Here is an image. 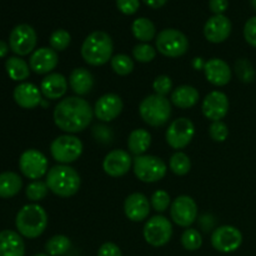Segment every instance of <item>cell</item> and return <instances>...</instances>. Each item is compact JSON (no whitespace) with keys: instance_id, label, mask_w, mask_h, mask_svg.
I'll return each instance as SVG.
<instances>
[{"instance_id":"1","label":"cell","mask_w":256,"mask_h":256,"mask_svg":"<svg viewBox=\"0 0 256 256\" xmlns=\"http://www.w3.org/2000/svg\"><path fill=\"white\" fill-rule=\"evenodd\" d=\"M94 116V109L79 96L60 100L54 109V122L62 132L76 134L89 126Z\"/></svg>"},{"instance_id":"2","label":"cell","mask_w":256,"mask_h":256,"mask_svg":"<svg viewBox=\"0 0 256 256\" xmlns=\"http://www.w3.org/2000/svg\"><path fill=\"white\" fill-rule=\"evenodd\" d=\"M114 42L112 36L105 32H92L85 38L82 45V56L92 66H102L112 60Z\"/></svg>"},{"instance_id":"3","label":"cell","mask_w":256,"mask_h":256,"mask_svg":"<svg viewBox=\"0 0 256 256\" xmlns=\"http://www.w3.org/2000/svg\"><path fill=\"white\" fill-rule=\"evenodd\" d=\"M45 182L50 192L60 198L74 196L82 185L79 172L74 168L62 164L49 169Z\"/></svg>"},{"instance_id":"4","label":"cell","mask_w":256,"mask_h":256,"mask_svg":"<svg viewBox=\"0 0 256 256\" xmlns=\"http://www.w3.org/2000/svg\"><path fill=\"white\" fill-rule=\"evenodd\" d=\"M18 232L26 239H36L48 226V214L38 204H28L18 212L15 218Z\"/></svg>"},{"instance_id":"5","label":"cell","mask_w":256,"mask_h":256,"mask_svg":"<svg viewBox=\"0 0 256 256\" xmlns=\"http://www.w3.org/2000/svg\"><path fill=\"white\" fill-rule=\"evenodd\" d=\"M139 114L150 126H162L172 116V104L166 96L158 94L149 95L140 102Z\"/></svg>"},{"instance_id":"6","label":"cell","mask_w":256,"mask_h":256,"mask_svg":"<svg viewBox=\"0 0 256 256\" xmlns=\"http://www.w3.org/2000/svg\"><path fill=\"white\" fill-rule=\"evenodd\" d=\"M82 149L84 146H82V140L72 134H65L55 138L50 145L52 156L54 158L55 162L62 165L76 162L82 156Z\"/></svg>"},{"instance_id":"7","label":"cell","mask_w":256,"mask_h":256,"mask_svg":"<svg viewBox=\"0 0 256 256\" xmlns=\"http://www.w3.org/2000/svg\"><path fill=\"white\" fill-rule=\"evenodd\" d=\"M132 170L140 182H156L166 175L168 166L162 158L154 155H140L134 159Z\"/></svg>"},{"instance_id":"8","label":"cell","mask_w":256,"mask_h":256,"mask_svg":"<svg viewBox=\"0 0 256 256\" xmlns=\"http://www.w3.org/2000/svg\"><path fill=\"white\" fill-rule=\"evenodd\" d=\"M156 49L166 58H179L186 54L189 49V40L184 32L176 29H164L158 34Z\"/></svg>"},{"instance_id":"9","label":"cell","mask_w":256,"mask_h":256,"mask_svg":"<svg viewBox=\"0 0 256 256\" xmlns=\"http://www.w3.org/2000/svg\"><path fill=\"white\" fill-rule=\"evenodd\" d=\"M142 234H144L145 242L152 246H164L172 236V225L168 218L156 215L148 220Z\"/></svg>"},{"instance_id":"10","label":"cell","mask_w":256,"mask_h":256,"mask_svg":"<svg viewBox=\"0 0 256 256\" xmlns=\"http://www.w3.org/2000/svg\"><path fill=\"white\" fill-rule=\"evenodd\" d=\"M38 36L34 28L28 24H19L12 30L9 36V46L18 56H25L34 52Z\"/></svg>"},{"instance_id":"11","label":"cell","mask_w":256,"mask_h":256,"mask_svg":"<svg viewBox=\"0 0 256 256\" xmlns=\"http://www.w3.org/2000/svg\"><path fill=\"white\" fill-rule=\"evenodd\" d=\"M195 135V126L188 118H179L172 122L166 130V142L172 149L180 150L186 148L192 142Z\"/></svg>"},{"instance_id":"12","label":"cell","mask_w":256,"mask_h":256,"mask_svg":"<svg viewBox=\"0 0 256 256\" xmlns=\"http://www.w3.org/2000/svg\"><path fill=\"white\" fill-rule=\"evenodd\" d=\"M19 169L25 178L39 180L48 174V159L36 149H28L20 155Z\"/></svg>"},{"instance_id":"13","label":"cell","mask_w":256,"mask_h":256,"mask_svg":"<svg viewBox=\"0 0 256 256\" xmlns=\"http://www.w3.org/2000/svg\"><path fill=\"white\" fill-rule=\"evenodd\" d=\"M242 234L232 225H224L214 230L212 234V245L215 250L224 254L234 252L242 246Z\"/></svg>"},{"instance_id":"14","label":"cell","mask_w":256,"mask_h":256,"mask_svg":"<svg viewBox=\"0 0 256 256\" xmlns=\"http://www.w3.org/2000/svg\"><path fill=\"white\" fill-rule=\"evenodd\" d=\"M170 216L172 222L182 228H189L198 218V205L192 198L180 195L170 206Z\"/></svg>"},{"instance_id":"15","label":"cell","mask_w":256,"mask_h":256,"mask_svg":"<svg viewBox=\"0 0 256 256\" xmlns=\"http://www.w3.org/2000/svg\"><path fill=\"white\" fill-rule=\"evenodd\" d=\"M229 99L226 94L219 90L209 92L202 102V110L206 119L212 122H220L229 112Z\"/></svg>"},{"instance_id":"16","label":"cell","mask_w":256,"mask_h":256,"mask_svg":"<svg viewBox=\"0 0 256 256\" xmlns=\"http://www.w3.org/2000/svg\"><path fill=\"white\" fill-rule=\"evenodd\" d=\"M124 109V102L119 95L109 92L99 98L94 106V115L104 122H110L116 119Z\"/></svg>"},{"instance_id":"17","label":"cell","mask_w":256,"mask_h":256,"mask_svg":"<svg viewBox=\"0 0 256 256\" xmlns=\"http://www.w3.org/2000/svg\"><path fill=\"white\" fill-rule=\"evenodd\" d=\"M132 164V159L129 152L122 149H115L108 152L104 158L102 169L109 176L122 178L129 172Z\"/></svg>"},{"instance_id":"18","label":"cell","mask_w":256,"mask_h":256,"mask_svg":"<svg viewBox=\"0 0 256 256\" xmlns=\"http://www.w3.org/2000/svg\"><path fill=\"white\" fill-rule=\"evenodd\" d=\"M59 56L58 52L52 48H39L32 54L29 60V66L35 74H50V72L58 66Z\"/></svg>"},{"instance_id":"19","label":"cell","mask_w":256,"mask_h":256,"mask_svg":"<svg viewBox=\"0 0 256 256\" xmlns=\"http://www.w3.org/2000/svg\"><path fill=\"white\" fill-rule=\"evenodd\" d=\"M232 25L229 18L225 15H214L206 22L204 26V35L206 40L214 44L225 42L232 34Z\"/></svg>"},{"instance_id":"20","label":"cell","mask_w":256,"mask_h":256,"mask_svg":"<svg viewBox=\"0 0 256 256\" xmlns=\"http://www.w3.org/2000/svg\"><path fill=\"white\" fill-rule=\"evenodd\" d=\"M149 199L142 192H132L125 199L124 212L129 220L134 222H142L150 214Z\"/></svg>"},{"instance_id":"21","label":"cell","mask_w":256,"mask_h":256,"mask_svg":"<svg viewBox=\"0 0 256 256\" xmlns=\"http://www.w3.org/2000/svg\"><path fill=\"white\" fill-rule=\"evenodd\" d=\"M204 72L208 82L215 86H224L232 80L229 64L219 58H212L204 64Z\"/></svg>"},{"instance_id":"22","label":"cell","mask_w":256,"mask_h":256,"mask_svg":"<svg viewBox=\"0 0 256 256\" xmlns=\"http://www.w3.org/2000/svg\"><path fill=\"white\" fill-rule=\"evenodd\" d=\"M15 102L22 109H35L42 102V92L32 82H22L12 92Z\"/></svg>"},{"instance_id":"23","label":"cell","mask_w":256,"mask_h":256,"mask_svg":"<svg viewBox=\"0 0 256 256\" xmlns=\"http://www.w3.org/2000/svg\"><path fill=\"white\" fill-rule=\"evenodd\" d=\"M68 80L60 72H50L42 79L40 84V92L46 99L56 100L65 95L68 90Z\"/></svg>"},{"instance_id":"24","label":"cell","mask_w":256,"mask_h":256,"mask_svg":"<svg viewBox=\"0 0 256 256\" xmlns=\"http://www.w3.org/2000/svg\"><path fill=\"white\" fill-rule=\"evenodd\" d=\"M0 256H25L22 235L12 230L0 232Z\"/></svg>"},{"instance_id":"25","label":"cell","mask_w":256,"mask_h":256,"mask_svg":"<svg viewBox=\"0 0 256 256\" xmlns=\"http://www.w3.org/2000/svg\"><path fill=\"white\" fill-rule=\"evenodd\" d=\"M69 85L75 94L84 96L92 92L94 86V76L85 68H76L70 72Z\"/></svg>"},{"instance_id":"26","label":"cell","mask_w":256,"mask_h":256,"mask_svg":"<svg viewBox=\"0 0 256 256\" xmlns=\"http://www.w3.org/2000/svg\"><path fill=\"white\" fill-rule=\"evenodd\" d=\"M200 94L192 85L178 86L172 94V102L179 109H190L199 102Z\"/></svg>"},{"instance_id":"27","label":"cell","mask_w":256,"mask_h":256,"mask_svg":"<svg viewBox=\"0 0 256 256\" xmlns=\"http://www.w3.org/2000/svg\"><path fill=\"white\" fill-rule=\"evenodd\" d=\"M22 179L14 172H0V198L10 199L20 192Z\"/></svg>"},{"instance_id":"28","label":"cell","mask_w":256,"mask_h":256,"mask_svg":"<svg viewBox=\"0 0 256 256\" xmlns=\"http://www.w3.org/2000/svg\"><path fill=\"white\" fill-rule=\"evenodd\" d=\"M152 145V135L145 129H135L130 132L128 138V148L129 152L136 156L144 155Z\"/></svg>"},{"instance_id":"29","label":"cell","mask_w":256,"mask_h":256,"mask_svg":"<svg viewBox=\"0 0 256 256\" xmlns=\"http://www.w3.org/2000/svg\"><path fill=\"white\" fill-rule=\"evenodd\" d=\"M5 69L8 75L14 82H24L30 75V66L20 56H12L5 62Z\"/></svg>"},{"instance_id":"30","label":"cell","mask_w":256,"mask_h":256,"mask_svg":"<svg viewBox=\"0 0 256 256\" xmlns=\"http://www.w3.org/2000/svg\"><path fill=\"white\" fill-rule=\"evenodd\" d=\"M132 32L134 36L139 42H148L152 40L155 38V34H156L154 22L148 19V18H138V19H135L132 25Z\"/></svg>"},{"instance_id":"31","label":"cell","mask_w":256,"mask_h":256,"mask_svg":"<svg viewBox=\"0 0 256 256\" xmlns=\"http://www.w3.org/2000/svg\"><path fill=\"white\" fill-rule=\"evenodd\" d=\"M70 248H72V242L65 235H55V236L50 238L45 244L46 254L50 256L64 255Z\"/></svg>"},{"instance_id":"32","label":"cell","mask_w":256,"mask_h":256,"mask_svg":"<svg viewBox=\"0 0 256 256\" xmlns=\"http://www.w3.org/2000/svg\"><path fill=\"white\" fill-rule=\"evenodd\" d=\"M169 168L178 176H184L192 169V162L185 152H178L170 158Z\"/></svg>"},{"instance_id":"33","label":"cell","mask_w":256,"mask_h":256,"mask_svg":"<svg viewBox=\"0 0 256 256\" xmlns=\"http://www.w3.org/2000/svg\"><path fill=\"white\" fill-rule=\"evenodd\" d=\"M110 64L114 72H116L120 76L129 75L134 70V62L125 54H118L112 56Z\"/></svg>"},{"instance_id":"34","label":"cell","mask_w":256,"mask_h":256,"mask_svg":"<svg viewBox=\"0 0 256 256\" xmlns=\"http://www.w3.org/2000/svg\"><path fill=\"white\" fill-rule=\"evenodd\" d=\"M49 192V188H48L46 182H42V180H34L32 182H30L26 186L25 190V194L26 198L30 202H40V200L45 199Z\"/></svg>"},{"instance_id":"35","label":"cell","mask_w":256,"mask_h":256,"mask_svg":"<svg viewBox=\"0 0 256 256\" xmlns=\"http://www.w3.org/2000/svg\"><path fill=\"white\" fill-rule=\"evenodd\" d=\"M182 244L184 249L189 250V252H195V250L200 249L202 245V234L196 229L188 228L182 235Z\"/></svg>"},{"instance_id":"36","label":"cell","mask_w":256,"mask_h":256,"mask_svg":"<svg viewBox=\"0 0 256 256\" xmlns=\"http://www.w3.org/2000/svg\"><path fill=\"white\" fill-rule=\"evenodd\" d=\"M70 42H72V36H70L69 32L64 29H58L52 32L49 39L50 46L55 52H64L70 45Z\"/></svg>"},{"instance_id":"37","label":"cell","mask_w":256,"mask_h":256,"mask_svg":"<svg viewBox=\"0 0 256 256\" xmlns=\"http://www.w3.org/2000/svg\"><path fill=\"white\" fill-rule=\"evenodd\" d=\"M235 72L242 82H252L255 79L254 68L246 59H240L235 62Z\"/></svg>"},{"instance_id":"38","label":"cell","mask_w":256,"mask_h":256,"mask_svg":"<svg viewBox=\"0 0 256 256\" xmlns=\"http://www.w3.org/2000/svg\"><path fill=\"white\" fill-rule=\"evenodd\" d=\"M132 56L139 62H150L156 56V50L152 45L142 42V44L135 45L132 49Z\"/></svg>"},{"instance_id":"39","label":"cell","mask_w":256,"mask_h":256,"mask_svg":"<svg viewBox=\"0 0 256 256\" xmlns=\"http://www.w3.org/2000/svg\"><path fill=\"white\" fill-rule=\"evenodd\" d=\"M150 205L158 212H164L170 205V195L165 190H156L150 198Z\"/></svg>"},{"instance_id":"40","label":"cell","mask_w":256,"mask_h":256,"mask_svg":"<svg viewBox=\"0 0 256 256\" xmlns=\"http://www.w3.org/2000/svg\"><path fill=\"white\" fill-rule=\"evenodd\" d=\"M209 135L214 142H222L229 136V128L224 122H212L209 126Z\"/></svg>"},{"instance_id":"41","label":"cell","mask_w":256,"mask_h":256,"mask_svg":"<svg viewBox=\"0 0 256 256\" xmlns=\"http://www.w3.org/2000/svg\"><path fill=\"white\" fill-rule=\"evenodd\" d=\"M152 89H154L155 94L166 96L172 89V82L170 76H168V75H159L154 80V82H152Z\"/></svg>"},{"instance_id":"42","label":"cell","mask_w":256,"mask_h":256,"mask_svg":"<svg viewBox=\"0 0 256 256\" xmlns=\"http://www.w3.org/2000/svg\"><path fill=\"white\" fill-rule=\"evenodd\" d=\"M92 136L98 142L104 145L110 144L114 139V134H112V129L106 125H95L94 129H92Z\"/></svg>"},{"instance_id":"43","label":"cell","mask_w":256,"mask_h":256,"mask_svg":"<svg viewBox=\"0 0 256 256\" xmlns=\"http://www.w3.org/2000/svg\"><path fill=\"white\" fill-rule=\"evenodd\" d=\"M244 38L249 45L256 48V16L250 18L244 26Z\"/></svg>"},{"instance_id":"44","label":"cell","mask_w":256,"mask_h":256,"mask_svg":"<svg viewBox=\"0 0 256 256\" xmlns=\"http://www.w3.org/2000/svg\"><path fill=\"white\" fill-rule=\"evenodd\" d=\"M116 6L122 14L132 15L139 10V0H116Z\"/></svg>"},{"instance_id":"45","label":"cell","mask_w":256,"mask_h":256,"mask_svg":"<svg viewBox=\"0 0 256 256\" xmlns=\"http://www.w3.org/2000/svg\"><path fill=\"white\" fill-rule=\"evenodd\" d=\"M98 256H122V250L114 242H105L100 246Z\"/></svg>"},{"instance_id":"46","label":"cell","mask_w":256,"mask_h":256,"mask_svg":"<svg viewBox=\"0 0 256 256\" xmlns=\"http://www.w3.org/2000/svg\"><path fill=\"white\" fill-rule=\"evenodd\" d=\"M229 6V0H209V9L215 15H222Z\"/></svg>"},{"instance_id":"47","label":"cell","mask_w":256,"mask_h":256,"mask_svg":"<svg viewBox=\"0 0 256 256\" xmlns=\"http://www.w3.org/2000/svg\"><path fill=\"white\" fill-rule=\"evenodd\" d=\"M148 6L152 8V9H159V8L164 6L166 4L168 0H142Z\"/></svg>"},{"instance_id":"48","label":"cell","mask_w":256,"mask_h":256,"mask_svg":"<svg viewBox=\"0 0 256 256\" xmlns=\"http://www.w3.org/2000/svg\"><path fill=\"white\" fill-rule=\"evenodd\" d=\"M9 49H10L9 45H8L5 42H2V40H0V59L6 56L8 52H9Z\"/></svg>"},{"instance_id":"49","label":"cell","mask_w":256,"mask_h":256,"mask_svg":"<svg viewBox=\"0 0 256 256\" xmlns=\"http://www.w3.org/2000/svg\"><path fill=\"white\" fill-rule=\"evenodd\" d=\"M250 2H252V8H254V9L256 10V0H250Z\"/></svg>"},{"instance_id":"50","label":"cell","mask_w":256,"mask_h":256,"mask_svg":"<svg viewBox=\"0 0 256 256\" xmlns=\"http://www.w3.org/2000/svg\"><path fill=\"white\" fill-rule=\"evenodd\" d=\"M34 256H50V255H48V254H36V255H34Z\"/></svg>"}]
</instances>
